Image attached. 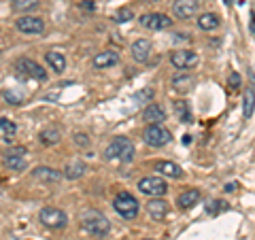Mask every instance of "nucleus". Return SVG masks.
I'll return each instance as SVG.
<instances>
[{
  "label": "nucleus",
  "mask_w": 255,
  "mask_h": 240,
  "mask_svg": "<svg viewBox=\"0 0 255 240\" xmlns=\"http://www.w3.org/2000/svg\"><path fill=\"white\" fill-rule=\"evenodd\" d=\"M155 170H157V172H162L164 177H170V179H179V177H183L181 166H177L174 162H157V164H155Z\"/></svg>",
  "instance_id": "19"
},
{
  "label": "nucleus",
  "mask_w": 255,
  "mask_h": 240,
  "mask_svg": "<svg viewBox=\"0 0 255 240\" xmlns=\"http://www.w3.org/2000/svg\"><path fill=\"white\" fill-rule=\"evenodd\" d=\"M15 26H17V30L23 32V34H41L45 30V21L41 17H30V15H26V17H19Z\"/></svg>",
  "instance_id": "11"
},
{
  "label": "nucleus",
  "mask_w": 255,
  "mask_h": 240,
  "mask_svg": "<svg viewBox=\"0 0 255 240\" xmlns=\"http://www.w3.org/2000/svg\"><path fill=\"white\" fill-rule=\"evenodd\" d=\"M38 219H41V223L45 228H51V230H62V228H66V223H68L66 213L60 211V209H53V206L43 209L38 213Z\"/></svg>",
  "instance_id": "6"
},
{
  "label": "nucleus",
  "mask_w": 255,
  "mask_h": 240,
  "mask_svg": "<svg viewBox=\"0 0 255 240\" xmlns=\"http://www.w3.org/2000/svg\"><path fill=\"white\" fill-rule=\"evenodd\" d=\"M200 202V191L198 189H189V191H183V194L177 198V204L179 209H191Z\"/></svg>",
  "instance_id": "18"
},
{
  "label": "nucleus",
  "mask_w": 255,
  "mask_h": 240,
  "mask_svg": "<svg viewBox=\"0 0 255 240\" xmlns=\"http://www.w3.org/2000/svg\"><path fill=\"white\" fill-rule=\"evenodd\" d=\"M0 130H2L6 136H4V140H11L15 132H17V125H15L11 119H6V117H0Z\"/></svg>",
  "instance_id": "25"
},
{
  "label": "nucleus",
  "mask_w": 255,
  "mask_h": 240,
  "mask_svg": "<svg viewBox=\"0 0 255 240\" xmlns=\"http://www.w3.org/2000/svg\"><path fill=\"white\" fill-rule=\"evenodd\" d=\"M38 138H41L43 145H58L62 134H60V130H55V127H47V130H43L38 134Z\"/></svg>",
  "instance_id": "22"
},
{
  "label": "nucleus",
  "mask_w": 255,
  "mask_h": 240,
  "mask_svg": "<svg viewBox=\"0 0 255 240\" xmlns=\"http://www.w3.org/2000/svg\"><path fill=\"white\" fill-rule=\"evenodd\" d=\"M85 164L81 162V159H73V162H68L66 164V168H64V177L66 179H70V181H75V179H81L83 174H85Z\"/></svg>",
  "instance_id": "17"
},
{
  "label": "nucleus",
  "mask_w": 255,
  "mask_h": 240,
  "mask_svg": "<svg viewBox=\"0 0 255 240\" xmlns=\"http://www.w3.org/2000/svg\"><path fill=\"white\" fill-rule=\"evenodd\" d=\"M81 6H83L85 11H96V4H94V2H83Z\"/></svg>",
  "instance_id": "34"
},
{
  "label": "nucleus",
  "mask_w": 255,
  "mask_h": 240,
  "mask_svg": "<svg viewBox=\"0 0 255 240\" xmlns=\"http://www.w3.org/2000/svg\"><path fill=\"white\" fill-rule=\"evenodd\" d=\"M15 73H17L21 81L23 79H38V81H45L47 79V73L41 64H36L34 60H28V58H21L15 62Z\"/></svg>",
  "instance_id": "5"
},
{
  "label": "nucleus",
  "mask_w": 255,
  "mask_h": 240,
  "mask_svg": "<svg viewBox=\"0 0 255 240\" xmlns=\"http://www.w3.org/2000/svg\"><path fill=\"white\" fill-rule=\"evenodd\" d=\"M132 17H134V15H132V11H130V9H122V11H117V13H115V21H117V23L130 21Z\"/></svg>",
  "instance_id": "30"
},
{
  "label": "nucleus",
  "mask_w": 255,
  "mask_h": 240,
  "mask_svg": "<svg viewBox=\"0 0 255 240\" xmlns=\"http://www.w3.org/2000/svg\"><path fill=\"white\" fill-rule=\"evenodd\" d=\"M213 206H209V213H219L221 209H226V202H223V200H217V202H211Z\"/></svg>",
  "instance_id": "32"
},
{
  "label": "nucleus",
  "mask_w": 255,
  "mask_h": 240,
  "mask_svg": "<svg viewBox=\"0 0 255 240\" xmlns=\"http://www.w3.org/2000/svg\"><path fill=\"white\" fill-rule=\"evenodd\" d=\"M147 2H157V0H147Z\"/></svg>",
  "instance_id": "38"
},
{
  "label": "nucleus",
  "mask_w": 255,
  "mask_h": 240,
  "mask_svg": "<svg viewBox=\"0 0 255 240\" xmlns=\"http://www.w3.org/2000/svg\"><path fill=\"white\" fill-rule=\"evenodd\" d=\"M147 211L155 221H162L168 215V202L162 198H153L151 202H147Z\"/></svg>",
  "instance_id": "14"
},
{
  "label": "nucleus",
  "mask_w": 255,
  "mask_h": 240,
  "mask_svg": "<svg viewBox=\"0 0 255 240\" xmlns=\"http://www.w3.org/2000/svg\"><path fill=\"white\" fill-rule=\"evenodd\" d=\"M113 209L122 215L124 219H134L138 215V200L128 191H119L113 200Z\"/></svg>",
  "instance_id": "3"
},
{
  "label": "nucleus",
  "mask_w": 255,
  "mask_h": 240,
  "mask_svg": "<svg viewBox=\"0 0 255 240\" xmlns=\"http://www.w3.org/2000/svg\"><path fill=\"white\" fill-rule=\"evenodd\" d=\"M105 155L109 159H122V162H130L134 157V145L130 138H126V136H117V138L111 140V145L107 147Z\"/></svg>",
  "instance_id": "2"
},
{
  "label": "nucleus",
  "mask_w": 255,
  "mask_h": 240,
  "mask_svg": "<svg viewBox=\"0 0 255 240\" xmlns=\"http://www.w3.org/2000/svg\"><path fill=\"white\" fill-rule=\"evenodd\" d=\"M115 64H119V53L117 51H100V53H96L94 55V68H111V66H115Z\"/></svg>",
  "instance_id": "12"
},
{
  "label": "nucleus",
  "mask_w": 255,
  "mask_h": 240,
  "mask_svg": "<svg viewBox=\"0 0 255 240\" xmlns=\"http://www.w3.org/2000/svg\"><path fill=\"white\" fill-rule=\"evenodd\" d=\"M4 166L13 172H21V170H26V157L17 155V153H6L4 155Z\"/></svg>",
  "instance_id": "21"
},
{
  "label": "nucleus",
  "mask_w": 255,
  "mask_h": 240,
  "mask_svg": "<svg viewBox=\"0 0 255 240\" xmlns=\"http://www.w3.org/2000/svg\"><path fill=\"white\" fill-rule=\"evenodd\" d=\"M142 140H145L149 147H164L172 140V134L166 130L162 123H149L145 127V134H142Z\"/></svg>",
  "instance_id": "4"
},
{
  "label": "nucleus",
  "mask_w": 255,
  "mask_h": 240,
  "mask_svg": "<svg viewBox=\"0 0 255 240\" xmlns=\"http://www.w3.org/2000/svg\"><path fill=\"white\" fill-rule=\"evenodd\" d=\"M45 60L55 70V73H64V70H66V58H64L60 51H47L45 53Z\"/></svg>",
  "instance_id": "20"
},
{
  "label": "nucleus",
  "mask_w": 255,
  "mask_h": 240,
  "mask_svg": "<svg viewBox=\"0 0 255 240\" xmlns=\"http://www.w3.org/2000/svg\"><path fill=\"white\" fill-rule=\"evenodd\" d=\"M198 26L202 30H215V28H219V17L215 13H204L198 17Z\"/></svg>",
  "instance_id": "23"
},
{
  "label": "nucleus",
  "mask_w": 255,
  "mask_h": 240,
  "mask_svg": "<svg viewBox=\"0 0 255 240\" xmlns=\"http://www.w3.org/2000/svg\"><path fill=\"white\" fill-rule=\"evenodd\" d=\"M38 6V0H13V9L19 11V13H26V11H32Z\"/></svg>",
  "instance_id": "26"
},
{
  "label": "nucleus",
  "mask_w": 255,
  "mask_h": 240,
  "mask_svg": "<svg viewBox=\"0 0 255 240\" xmlns=\"http://www.w3.org/2000/svg\"><path fill=\"white\" fill-rule=\"evenodd\" d=\"M4 100L11 102V105H21V102H23L21 94H15V92H4Z\"/></svg>",
  "instance_id": "31"
},
{
  "label": "nucleus",
  "mask_w": 255,
  "mask_h": 240,
  "mask_svg": "<svg viewBox=\"0 0 255 240\" xmlns=\"http://www.w3.org/2000/svg\"><path fill=\"white\" fill-rule=\"evenodd\" d=\"M234 2V0H226V4H232Z\"/></svg>",
  "instance_id": "37"
},
{
  "label": "nucleus",
  "mask_w": 255,
  "mask_h": 240,
  "mask_svg": "<svg viewBox=\"0 0 255 240\" xmlns=\"http://www.w3.org/2000/svg\"><path fill=\"white\" fill-rule=\"evenodd\" d=\"M145 240H155V238H145Z\"/></svg>",
  "instance_id": "39"
},
{
  "label": "nucleus",
  "mask_w": 255,
  "mask_h": 240,
  "mask_svg": "<svg viewBox=\"0 0 255 240\" xmlns=\"http://www.w3.org/2000/svg\"><path fill=\"white\" fill-rule=\"evenodd\" d=\"M253 107H255V92H253V90H247V94H245V105H243V115H245V119H251Z\"/></svg>",
  "instance_id": "24"
},
{
  "label": "nucleus",
  "mask_w": 255,
  "mask_h": 240,
  "mask_svg": "<svg viewBox=\"0 0 255 240\" xmlns=\"http://www.w3.org/2000/svg\"><path fill=\"white\" fill-rule=\"evenodd\" d=\"M81 226L85 228V232H90L94 236H107L111 230L109 219L98 211H85L81 217Z\"/></svg>",
  "instance_id": "1"
},
{
  "label": "nucleus",
  "mask_w": 255,
  "mask_h": 240,
  "mask_svg": "<svg viewBox=\"0 0 255 240\" xmlns=\"http://www.w3.org/2000/svg\"><path fill=\"white\" fill-rule=\"evenodd\" d=\"M251 32L255 34V13H251Z\"/></svg>",
  "instance_id": "36"
},
{
  "label": "nucleus",
  "mask_w": 255,
  "mask_h": 240,
  "mask_svg": "<svg viewBox=\"0 0 255 240\" xmlns=\"http://www.w3.org/2000/svg\"><path fill=\"white\" fill-rule=\"evenodd\" d=\"M191 77H174L172 79V85H174V90H179V92H189V87H191Z\"/></svg>",
  "instance_id": "27"
},
{
  "label": "nucleus",
  "mask_w": 255,
  "mask_h": 240,
  "mask_svg": "<svg viewBox=\"0 0 255 240\" xmlns=\"http://www.w3.org/2000/svg\"><path fill=\"white\" fill-rule=\"evenodd\" d=\"M32 174H34V179L36 181H43V183H60L64 174L58 172V170H53V168L49 166H38L32 170Z\"/></svg>",
  "instance_id": "13"
},
{
  "label": "nucleus",
  "mask_w": 255,
  "mask_h": 240,
  "mask_svg": "<svg viewBox=\"0 0 255 240\" xmlns=\"http://www.w3.org/2000/svg\"><path fill=\"white\" fill-rule=\"evenodd\" d=\"M198 4H200L198 0H174L172 13H174V17H179V19H189L196 15Z\"/></svg>",
  "instance_id": "10"
},
{
  "label": "nucleus",
  "mask_w": 255,
  "mask_h": 240,
  "mask_svg": "<svg viewBox=\"0 0 255 240\" xmlns=\"http://www.w3.org/2000/svg\"><path fill=\"white\" fill-rule=\"evenodd\" d=\"M138 189H140L145 196L162 198L166 191H168V185H166L164 179H159V177H145V179L138 181Z\"/></svg>",
  "instance_id": "7"
},
{
  "label": "nucleus",
  "mask_w": 255,
  "mask_h": 240,
  "mask_svg": "<svg viewBox=\"0 0 255 240\" xmlns=\"http://www.w3.org/2000/svg\"><path fill=\"white\" fill-rule=\"evenodd\" d=\"M174 113H177V117L181 119V121H189V109H187V105L183 100H179V102H174Z\"/></svg>",
  "instance_id": "28"
},
{
  "label": "nucleus",
  "mask_w": 255,
  "mask_h": 240,
  "mask_svg": "<svg viewBox=\"0 0 255 240\" xmlns=\"http://www.w3.org/2000/svg\"><path fill=\"white\" fill-rule=\"evenodd\" d=\"M238 187V183H228V185H226V191H234Z\"/></svg>",
  "instance_id": "35"
},
{
  "label": "nucleus",
  "mask_w": 255,
  "mask_h": 240,
  "mask_svg": "<svg viewBox=\"0 0 255 240\" xmlns=\"http://www.w3.org/2000/svg\"><path fill=\"white\" fill-rule=\"evenodd\" d=\"M75 142H79V145H83V147H85L90 140H87V136H85V134H77V136H75Z\"/></svg>",
  "instance_id": "33"
},
{
  "label": "nucleus",
  "mask_w": 255,
  "mask_h": 240,
  "mask_svg": "<svg viewBox=\"0 0 255 240\" xmlns=\"http://www.w3.org/2000/svg\"><path fill=\"white\" fill-rule=\"evenodd\" d=\"M130 51H132V58L136 62H147L149 55H151V43L145 41V38H138V41L132 43Z\"/></svg>",
  "instance_id": "15"
},
{
  "label": "nucleus",
  "mask_w": 255,
  "mask_h": 240,
  "mask_svg": "<svg viewBox=\"0 0 255 240\" xmlns=\"http://www.w3.org/2000/svg\"><path fill=\"white\" fill-rule=\"evenodd\" d=\"M142 119H145L147 123H162L166 119V113H164V109L159 105L151 102V105L145 109V113H142Z\"/></svg>",
  "instance_id": "16"
},
{
  "label": "nucleus",
  "mask_w": 255,
  "mask_h": 240,
  "mask_svg": "<svg viewBox=\"0 0 255 240\" xmlns=\"http://www.w3.org/2000/svg\"><path fill=\"white\" fill-rule=\"evenodd\" d=\"M228 85L232 87V90H238V87L243 85V79H241V75H238L236 70H232V73H230V77H228Z\"/></svg>",
  "instance_id": "29"
},
{
  "label": "nucleus",
  "mask_w": 255,
  "mask_h": 240,
  "mask_svg": "<svg viewBox=\"0 0 255 240\" xmlns=\"http://www.w3.org/2000/svg\"><path fill=\"white\" fill-rule=\"evenodd\" d=\"M140 26L147 30H166L172 26V19L164 13H147L140 17Z\"/></svg>",
  "instance_id": "9"
},
{
  "label": "nucleus",
  "mask_w": 255,
  "mask_h": 240,
  "mask_svg": "<svg viewBox=\"0 0 255 240\" xmlns=\"http://www.w3.org/2000/svg\"><path fill=\"white\" fill-rule=\"evenodd\" d=\"M170 64L179 70H189V68H196L198 66V55L189 49H179V51H172L170 55Z\"/></svg>",
  "instance_id": "8"
}]
</instances>
